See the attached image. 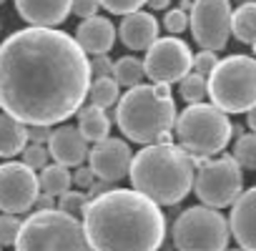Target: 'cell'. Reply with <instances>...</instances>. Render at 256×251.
Here are the masks:
<instances>
[{
  "label": "cell",
  "mask_w": 256,
  "mask_h": 251,
  "mask_svg": "<svg viewBox=\"0 0 256 251\" xmlns=\"http://www.w3.org/2000/svg\"><path fill=\"white\" fill-rule=\"evenodd\" d=\"M131 158L134 154L128 148V144L120 138H110V136L96 144L93 148H88V168L93 171L98 181H108V184H116L128 174Z\"/></svg>",
  "instance_id": "obj_13"
},
{
  "label": "cell",
  "mask_w": 256,
  "mask_h": 251,
  "mask_svg": "<svg viewBox=\"0 0 256 251\" xmlns=\"http://www.w3.org/2000/svg\"><path fill=\"white\" fill-rule=\"evenodd\" d=\"M231 120L226 113H221L211 103H194L186 106L181 113H176V141L178 148L188 156L208 158L216 154H224V148L231 141Z\"/></svg>",
  "instance_id": "obj_5"
},
{
  "label": "cell",
  "mask_w": 256,
  "mask_h": 251,
  "mask_svg": "<svg viewBox=\"0 0 256 251\" xmlns=\"http://www.w3.org/2000/svg\"><path fill=\"white\" fill-rule=\"evenodd\" d=\"M113 188V184H108V181H96L88 191H86V196H88V201L90 198H96V196H100V194H106V191H110Z\"/></svg>",
  "instance_id": "obj_37"
},
{
  "label": "cell",
  "mask_w": 256,
  "mask_h": 251,
  "mask_svg": "<svg viewBox=\"0 0 256 251\" xmlns=\"http://www.w3.org/2000/svg\"><path fill=\"white\" fill-rule=\"evenodd\" d=\"M194 174L196 171L188 154L176 144L144 146L131 158V168H128L134 191H138L156 206H176L178 201H184L194 186Z\"/></svg>",
  "instance_id": "obj_3"
},
{
  "label": "cell",
  "mask_w": 256,
  "mask_h": 251,
  "mask_svg": "<svg viewBox=\"0 0 256 251\" xmlns=\"http://www.w3.org/2000/svg\"><path fill=\"white\" fill-rule=\"evenodd\" d=\"M254 171H256V168H254Z\"/></svg>",
  "instance_id": "obj_46"
},
{
  "label": "cell",
  "mask_w": 256,
  "mask_h": 251,
  "mask_svg": "<svg viewBox=\"0 0 256 251\" xmlns=\"http://www.w3.org/2000/svg\"><path fill=\"white\" fill-rule=\"evenodd\" d=\"M26 131H28V141L36 146H46L53 134V128H48V126H26Z\"/></svg>",
  "instance_id": "obj_36"
},
{
  "label": "cell",
  "mask_w": 256,
  "mask_h": 251,
  "mask_svg": "<svg viewBox=\"0 0 256 251\" xmlns=\"http://www.w3.org/2000/svg\"><path fill=\"white\" fill-rule=\"evenodd\" d=\"M191 48L174 36L154 40V46L146 50L144 63V76L151 78L154 83H178L184 76L191 73Z\"/></svg>",
  "instance_id": "obj_11"
},
{
  "label": "cell",
  "mask_w": 256,
  "mask_h": 251,
  "mask_svg": "<svg viewBox=\"0 0 256 251\" xmlns=\"http://www.w3.org/2000/svg\"><path fill=\"white\" fill-rule=\"evenodd\" d=\"M73 0H16V10L30 28H56L70 13Z\"/></svg>",
  "instance_id": "obj_16"
},
{
  "label": "cell",
  "mask_w": 256,
  "mask_h": 251,
  "mask_svg": "<svg viewBox=\"0 0 256 251\" xmlns=\"http://www.w3.org/2000/svg\"><path fill=\"white\" fill-rule=\"evenodd\" d=\"M144 3L146 0H98V6H103L108 13H116V16H131L141 10Z\"/></svg>",
  "instance_id": "obj_31"
},
{
  "label": "cell",
  "mask_w": 256,
  "mask_h": 251,
  "mask_svg": "<svg viewBox=\"0 0 256 251\" xmlns=\"http://www.w3.org/2000/svg\"><path fill=\"white\" fill-rule=\"evenodd\" d=\"M76 43L80 46L83 53L106 56L116 43V26L108 18H100V16L80 20V26L76 30Z\"/></svg>",
  "instance_id": "obj_18"
},
{
  "label": "cell",
  "mask_w": 256,
  "mask_h": 251,
  "mask_svg": "<svg viewBox=\"0 0 256 251\" xmlns=\"http://www.w3.org/2000/svg\"><path fill=\"white\" fill-rule=\"evenodd\" d=\"M120 43L131 50H148L154 40H158V20L151 13L136 10L131 16H123L118 28Z\"/></svg>",
  "instance_id": "obj_17"
},
{
  "label": "cell",
  "mask_w": 256,
  "mask_h": 251,
  "mask_svg": "<svg viewBox=\"0 0 256 251\" xmlns=\"http://www.w3.org/2000/svg\"><path fill=\"white\" fill-rule=\"evenodd\" d=\"M73 186V178H70V171L66 166H58V164H48L43 171H40V178H38V188L48 196H63L66 191H70Z\"/></svg>",
  "instance_id": "obj_22"
},
{
  "label": "cell",
  "mask_w": 256,
  "mask_h": 251,
  "mask_svg": "<svg viewBox=\"0 0 256 251\" xmlns=\"http://www.w3.org/2000/svg\"><path fill=\"white\" fill-rule=\"evenodd\" d=\"M116 123L128 141L138 146H151L161 134H171L176 123L174 98H158L154 86L128 88L116 103Z\"/></svg>",
  "instance_id": "obj_4"
},
{
  "label": "cell",
  "mask_w": 256,
  "mask_h": 251,
  "mask_svg": "<svg viewBox=\"0 0 256 251\" xmlns=\"http://www.w3.org/2000/svg\"><path fill=\"white\" fill-rule=\"evenodd\" d=\"M228 231L238 241L241 251H256V186L241 191V196L231 204Z\"/></svg>",
  "instance_id": "obj_14"
},
{
  "label": "cell",
  "mask_w": 256,
  "mask_h": 251,
  "mask_svg": "<svg viewBox=\"0 0 256 251\" xmlns=\"http://www.w3.org/2000/svg\"><path fill=\"white\" fill-rule=\"evenodd\" d=\"M78 134L83 136L86 144H100L108 138L110 134V118L106 116V110L96 108V106H83L78 110Z\"/></svg>",
  "instance_id": "obj_19"
},
{
  "label": "cell",
  "mask_w": 256,
  "mask_h": 251,
  "mask_svg": "<svg viewBox=\"0 0 256 251\" xmlns=\"http://www.w3.org/2000/svg\"><path fill=\"white\" fill-rule=\"evenodd\" d=\"M70 178H73V184L78 186V191H83V194H86V191H88V188H90L96 181H98L88 166H78V168H76V174H73Z\"/></svg>",
  "instance_id": "obj_35"
},
{
  "label": "cell",
  "mask_w": 256,
  "mask_h": 251,
  "mask_svg": "<svg viewBox=\"0 0 256 251\" xmlns=\"http://www.w3.org/2000/svg\"><path fill=\"white\" fill-rule=\"evenodd\" d=\"M191 188L196 191L201 206L221 211V208L231 206L241 196V191H244V171L231 158V154H221L218 158L206 161L201 168H196Z\"/></svg>",
  "instance_id": "obj_9"
},
{
  "label": "cell",
  "mask_w": 256,
  "mask_h": 251,
  "mask_svg": "<svg viewBox=\"0 0 256 251\" xmlns=\"http://www.w3.org/2000/svg\"><path fill=\"white\" fill-rule=\"evenodd\" d=\"M50 156H48V148L46 146H36V144H28L23 148V166H28L30 171H43L48 166Z\"/></svg>",
  "instance_id": "obj_28"
},
{
  "label": "cell",
  "mask_w": 256,
  "mask_h": 251,
  "mask_svg": "<svg viewBox=\"0 0 256 251\" xmlns=\"http://www.w3.org/2000/svg\"><path fill=\"white\" fill-rule=\"evenodd\" d=\"M88 66H90V80L110 78V73H113V60H108V56H93V58H88Z\"/></svg>",
  "instance_id": "obj_33"
},
{
  "label": "cell",
  "mask_w": 256,
  "mask_h": 251,
  "mask_svg": "<svg viewBox=\"0 0 256 251\" xmlns=\"http://www.w3.org/2000/svg\"><path fill=\"white\" fill-rule=\"evenodd\" d=\"M86 204H88V196H86L83 191H73V188H70V191H66L63 196H58L56 208L63 211V214H68V216H73V218H78V216H83Z\"/></svg>",
  "instance_id": "obj_27"
},
{
  "label": "cell",
  "mask_w": 256,
  "mask_h": 251,
  "mask_svg": "<svg viewBox=\"0 0 256 251\" xmlns=\"http://www.w3.org/2000/svg\"><path fill=\"white\" fill-rule=\"evenodd\" d=\"M178 83H181V98H184L188 106L201 103V100L206 98V78H204V76L188 73V76H184Z\"/></svg>",
  "instance_id": "obj_26"
},
{
  "label": "cell",
  "mask_w": 256,
  "mask_h": 251,
  "mask_svg": "<svg viewBox=\"0 0 256 251\" xmlns=\"http://www.w3.org/2000/svg\"><path fill=\"white\" fill-rule=\"evenodd\" d=\"M36 206H38V211L56 208V198H53V196H48V194H38V198H36Z\"/></svg>",
  "instance_id": "obj_38"
},
{
  "label": "cell",
  "mask_w": 256,
  "mask_h": 251,
  "mask_svg": "<svg viewBox=\"0 0 256 251\" xmlns=\"http://www.w3.org/2000/svg\"><path fill=\"white\" fill-rule=\"evenodd\" d=\"M246 123H248V128H251V134H256V106L246 113Z\"/></svg>",
  "instance_id": "obj_40"
},
{
  "label": "cell",
  "mask_w": 256,
  "mask_h": 251,
  "mask_svg": "<svg viewBox=\"0 0 256 251\" xmlns=\"http://www.w3.org/2000/svg\"><path fill=\"white\" fill-rule=\"evenodd\" d=\"M110 78L118 83V86H126V88H136L141 86L144 80V63L134 56H123L118 60H113V73Z\"/></svg>",
  "instance_id": "obj_23"
},
{
  "label": "cell",
  "mask_w": 256,
  "mask_h": 251,
  "mask_svg": "<svg viewBox=\"0 0 256 251\" xmlns=\"http://www.w3.org/2000/svg\"><path fill=\"white\" fill-rule=\"evenodd\" d=\"M191 3H194V0H181V6H178V10L188 13V10H191Z\"/></svg>",
  "instance_id": "obj_41"
},
{
  "label": "cell",
  "mask_w": 256,
  "mask_h": 251,
  "mask_svg": "<svg viewBox=\"0 0 256 251\" xmlns=\"http://www.w3.org/2000/svg\"><path fill=\"white\" fill-rule=\"evenodd\" d=\"M98 0H73L70 3V13H76L80 20H88V18H96L98 16Z\"/></svg>",
  "instance_id": "obj_34"
},
{
  "label": "cell",
  "mask_w": 256,
  "mask_h": 251,
  "mask_svg": "<svg viewBox=\"0 0 256 251\" xmlns=\"http://www.w3.org/2000/svg\"><path fill=\"white\" fill-rule=\"evenodd\" d=\"M118 93H120V86L113 78H93L88 86V100H90L88 106L106 110L118 103Z\"/></svg>",
  "instance_id": "obj_24"
},
{
  "label": "cell",
  "mask_w": 256,
  "mask_h": 251,
  "mask_svg": "<svg viewBox=\"0 0 256 251\" xmlns=\"http://www.w3.org/2000/svg\"><path fill=\"white\" fill-rule=\"evenodd\" d=\"M216 63H218V56H216V53H211V50H198V53L191 58V73H198V76L208 78L211 70L216 68Z\"/></svg>",
  "instance_id": "obj_30"
},
{
  "label": "cell",
  "mask_w": 256,
  "mask_h": 251,
  "mask_svg": "<svg viewBox=\"0 0 256 251\" xmlns=\"http://www.w3.org/2000/svg\"><path fill=\"white\" fill-rule=\"evenodd\" d=\"M80 218L90 251H158L166 238L161 206L134 188H110L90 198Z\"/></svg>",
  "instance_id": "obj_2"
},
{
  "label": "cell",
  "mask_w": 256,
  "mask_h": 251,
  "mask_svg": "<svg viewBox=\"0 0 256 251\" xmlns=\"http://www.w3.org/2000/svg\"><path fill=\"white\" fill-rule=\"evenodd\" d=\"M28 146V131L26 126L18 123L16 118L0 113V156L3 158H13L18 154H23V148Z\"/></svg>",
  "instance_id": "obj_20"
},
{
  "label": "cell",
  "mask_w": 256,
  "mask_h": 251,
  "mask_svg": "<svg viewBox=\"0 0 256 251\" xmlns=\"http://www.w3.org/2000/svg\"><path fill=\"white\" fill-rule=\"evenodd\" d=\"M206 96L221 113H248L256 106V60L251 56H228L216 63L206 78Z\"/></svg>",
  "instance_id": "obj_7"
},
{
  "label": "cell",
  "mask_w": 256,
  "mask_h": 251,
  "mask_svg": "<svg viewBox=\"0 0 256 251\" xmlns=\"http://www.w3.org/2000/svg\"><path fill=\"white\" fill-rule=\"evenodd\" d=\"M48 156L58 164V166H83V161L88 158V144L83 141V136L78 134L76 126H58L50 134L48 141Z\"/></svg>",
  "instance_id": "obj_15"
},
{
  "label": "cell",
  "mask_w": 256,
  "mask_h": 251,
  "mask_svg": "<svg viewBox=\"0 0 256 251\" xmlns=\"http://www.w3.org/2000/svg\"><path fill=\"white\" fill-rule=\"evenodd\" d=\"M241 3H254V6H256V0H238V6H241Z\"/></svg>",
  "instance_id": "obj_42"
},
{
  "label": "cell",
  "mask_w": 256,
  "mask_h": 251,
  "mask_svg": "<svg viewBox=\"0 0 256 251\" xmlns=\"http://www.w3.org/2000/svg\"><path fill=\"white\" fill-rule=\"evenodd\" d=\"M164 28L176 38V36H181V33L188 28V16H186L184 10L174 8V10H168V13L164 16Z\"/></svg>",
  "instance_id": "obj_32"
},
{
  "label": "cell",
  "mask_w": 256,
  "mask_h": 251,
  "mask_svg": "<svg viewBox=\"0 0 256 251\" xmlns=\"http://www.w3.org/2000/svg\"><path fill=\"white\" fill-rule=\"evenodd\" d=\"M231 0H194L188 26L201 50H224L231 36Z\"/></svg>",
  "instance_id": "obj_10"
},
{
  "label": "cell",
  "mask_w": 256,
  "mask_h": 251,
  "mask_svg": "<svg viewBox=\"0 0 256 251\" xmlns=\"http://www.w3.org/2000/svg\"><path fill=\"white\" fill-rule=\"evenodd\" d=\"M228 238L231 231L226 216L208 206L186 208L171 228L176 251H226Z\"/></svg>",
  "instance_id": "obj_8"
},
{
  "label": "cell",
  "mask_w": 256,
  "mask_h": 251,
  "mask_svg": "<svg viewBox=\"0 0 256 251\" xmlns=\"http://www.w3.org/2000/svg\"><path fill=\"white\" fill-rule=\"evenodd\" d=\"M146 6H148L151 10H166V8L171 6V0H146Z\"/></svg>",
  "instance_id": "obj_39"
},
{
  "label": "cell",
  "mask_w": 256,
  "mask_h": 251,
  "mask_svg": "<svg viewBox=\"0 0 256 251\" xmlns=\"http://www.w3.org/2000/svg\"><path fill=\"white\" fill-rule=\"evenodd\" d=\"M40 188L38 176L20 161L0 164V211L20 216L36 206Z\"/></svg>",
  "instance_id": "obj_12"
},
{
  "label": "cell",
  "mask_w": 256,
  "mask_h": 251,
  "mask_svg": "<svg viewBox=\"0 0 256 251\" xmlns=\"http://www.w3.org/2000/svg\"><path fill=\"white\" fill-rule=\"evenodd\" d=\"M231 251H241V248H231Z\"/></svg>",
  "instance_id": "obj_44"
},
{
  "label": "cell",
  "mask_w": 256,
  "mask_h": 251,
  "mask_svg": "<svg viewBox=\"0 0 256 251\" xmlns=\"http://www.w3.org/2000/svg\"><path fill=\"white\" fill-rule=\"evenodd\" d=\"M16 251H90L83 224L58 208L30 214L13 244Z\"/></svg>",
  "instance_id": "obj_6"
},
{
  "label": "cell",
  "mask_w": 256,
  "mask_h": 251,
  "mask_svg": "<svg viewBox=\"0 0 256 251\" xmlns=\"http://www.w3.org/2000/svg\"><path fill=\"white\" fill-rule=\"evenodd\" d=\"M88 56L56 28H23L0 43V108L23 126H56L83 108Z\"/></svg>",
  "instance_id": "obj_1"
},
{
  "label": "cell",
  "mask_w": 256,
  "mask_h": 251,
  "mask_svg": "<svg viewBox=\"0 0 256 251\" xmlns=\"http://www.w3.org/2000/svg\"><path fill=\"white\" fill-rule=\"evenodd\" d=\"M254 56H256V46H254ZM254 60H256V58H254Z\"/></svg>",
  "instance_id": "obj_43"
},
{
  "label": "cell",
  "mask_w": 256,
  "mask_h": 251,
  "mask_svg": "<svg viewBox=\"0 0 256 251\" xmlns=\"http://www.w3.org/2000/svg\"><path fill=\"white\" fill-rule=\"evenodd\" d=\"M231 158L238 164L241 171L256 168V134H241L234 141V154Z\"/></svg>",
  "instance_id": "obj_25"
},
{
  "label": "cell",
  "mask_w": 256,
  "mask_h": 251,
  "mask_svg": "<svg viewBox=\"0 0 256 251\" xmlns=\"http://www.w3.org/2000/svg\"><path fill=\"white\" fill-rule=\"evenodd\" d=\"M3 3H6V0H0V6H3Z\"/></svg>",
  "instance_id": "obj_45"
},
{
  "label": "cell",
  "mask_w": 256,
  "mask_h": 251,
  "mask_svg": "<svg viewBox=\"0 0 256 251\" xmlns=\"http://www.w3.org/2000/svg\"><path fill=\"white\" fill-rule=\"evenodd\" d=\"M20 218L13 214H0V248L3 246H13L20 231Z\"/></svg>",
  "instance_id": "obj_29"
},
{
  "label": "cell",
  "mask_w": 256,
  "mask_h": 251,
  "mask_svg": "<svg viewBox=\"0 0 256 251\" xmlns=\"http://www.w3.org/2000/svg\"><path fill=\"white\" fill-rule=\"evenodd\" d=\"M231 33L241 43L256 46V6L254 3H241L236 10H231Z\"/></svg>",
  "instance_id": "obj_21"
}]
</instances>
